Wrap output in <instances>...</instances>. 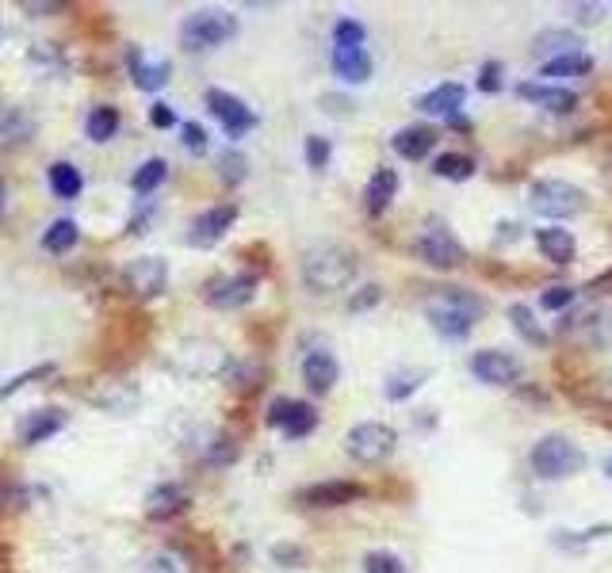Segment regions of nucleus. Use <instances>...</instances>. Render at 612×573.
<instances>
[{"mask_svg": "<svg viewBox=\"0 0 612 573\" xmlns=\"http://www.w3.org/2000/svg\"><path fill=\"white\" fill-rule=\"evenodd\" d=\"M329 157H333L329 138H322V134H306V165L314 172H322L329 165Z\"/></svg>", "mask_w": 612, "mask_h": 573, "instance_id": "obj_42", "label": "nucleus"}, {"mask_svg": "<svg viewBox=\"0 0 612 573\" xmlns=\"http://www.w3.org/2000/svg\"><path fill=\"white\" fill-rule=\"evenodd\" d=\"M85 398H88V405H96V409H104V413L127 417V413H134L138 402H142V390H138L131 379H96L85 390Z\"/></svg>", "mask_w": 612, "mask_h": 573, "instance_id": "obj_14", "label": "nucleus"}, {"mask_svg": "<svg viewBox=\"0 0 612 573\" xmlns=\"http://www.w3.org/2000/svg\"><path fill=\"white\" fill-rule=\"evenodd\" d=\"M605 470H609V478H612V455H609V463H605Z\"/></svg>", "mask_w": 612, "mask_h": 573, "instance_id": "obj_54", "label": "nucleus"}, {"mask_svg": "<svg viewBox=\"0 0 612 573\" xmlns=\"http://www.w3.org/2000/svg\"><path fill=\"white\" fill-rule=\"evenodd\" d=\"M150 123H153L157 130H173V127H176V107L153 104V107H150Z\"/></svg>", "mask_w": 612, "mask_h": 573, "instance_id": "obj_49", "label": "nucleus"}, {"mask_svg": "<svg viewBox=\"0 0 612 573\" xmlns=\"http://www.w3.org/2000/svg\"><path fill=\"white\" fill-rule=\"evenodd\" d=\"M169 367L184 379H226L234 367V356L215 340L184 337L169 348Z\"/></svg>", "mask_w": 612, "mask_h": 573, "instance_id": "obj_3", "label": "nucleus"}, {"mask_svg": "<svg viewBox=\"0 0 612 573\" xmlns=\"http://www.w3.org/2000/svg\"><path fill=\"white\" fill-rule=\"evenodd\" d=\"M245 165H249V161H245L241 149L230 146L219 153V176L226 180V184H241V180H245Z\"/></svg>", "mask_w": 612, "mask_h": 573, "instance_id": "obj_39", "label": "nucleus"}, {"mask_svg": "<svg viewBox=\"0 0 612 573\" xmlns=\"http://www.w3.org/2000/svg\"><path fill=\"white\" fill-rule=\"evenodd\" d=\"M605 16V4H574V20L578 23H597Z\"/></svg>", "mask_w": 612, "mask_h": 573, "instance_id": "obj_50", "label": "nucleus"}, {"mask_svg": "<svg viewBox=\"0 0 612 573\" xmlns=\"http://www.w3.org/2000/svg\"><path fill=\"white\" fill-rule=\"evenodd\" d=\"M375 302H379V287H375V283H368V287H364V295H352L349 310H364V306H375Z\"/></svg>", "mask_w": 612, "mask_h": 573, "instance_id": "obj_51", "label": "nucleus"}, {"mask_svg": "<svg viewBox=\"0 0 612 573\" xmlns=\"http://www.w3.org/2000/svg\"><path fill=\"white\" fill-rule=\"evenodd\" d=\"M502 62H486L479 69V88L486 92V96H494V92H502Z\"/></svg>", "mask_w": 612, "mask_h": 573, "instance_id": "obj_46", "label": "nucleus"}, {"mask_svg": "<svg viewBox=\"0 0 612 573\" xmlns=\"http://www.w3.org/2000/svg\"><path fill=\"white\" fill-rule=\"evenodd\" d=\"M368 39V31H364V23L360 20H337L333 23V46H364Z\"/></svg>", "mask_w": 612, "mask_h": 573, "instance_id": "obj_40", "label": "nucleus"}, {"mask_svg": "<svg viewBox=\"0 0 612 573\" xmlns=\"http://www.w3.org/2000/svg\"><path fill=\"white\" fill-rule=\"evenodd\" d=\"M532 54L544 58V62H555V58H567V54H582V39L567 31V27H547L532 39Z\"/></svg>", "mask_w": 612, "mask_h": 573, "instance_id": "obj_23", "label": "nucleus"}, {"mask_svg": "<svg viewBox=\"0 0 612 573\" xmlns=\"http://www.w3.org/2000/svg\"><path fill=\"white\" fill-rule=\"evenodd\" d=\"M433 172H437L440 180H471L475 176V161L467 157V153H440L437 161H433Z\"/></svg>", "mask_w": 612, "mask_h": 573, "instance_id": "obj_37", "label": "nucleus"}, {"mask_svg": "<svg viewBox=\"0 0 612 573\" xmlns=\"http://www.w3.org/2000/svg\"><path fill=\"white\" fill-rule=\"evenodd\" d=\"M586 398L612 405V367L609 371H597L593 379H586Z\"/></svg>", "mask_w": 612, "mask_h": 573, "instance_id": "obj_43", "label": "nucleus"}, {"mask_svg": "<svg viewBox=\"0 0 612 573\" xmlns=\"http://www.w3.org/2000/svg\"><path fill=\"white\" fill-rule=\"evenodd\" d=\"M574 298H578V291L567 287V283H559V287H547L544 295H540V306L544 310H567Z\"/></svg>", "mask_w": 612, "mask_h": 573, "instance_id": "obj_44", "label": "nucleus"}, {"mask_svg": "<svg viewBox=\"0 0 612 573\" xmlns=\"http://www.w3.org/2000/svg\"><path fill=\"white\" fill-rule=\"evenodd\" d=\"M123 287H127L131 298L150 302V298H157L169 287V264L161 256H138L123 268Z\"/></svg>", "mask_w": 612, "mask_h": 573, "instance_id": "obj_11", "label": "nucleus"}, {"mask_svg": "<svg viewBox=\"0 0 612 573\" xmlns=\"http://www.w3.org/2000/svg\"><path fill=\"white\" fill-rule=\"evenodd\" d=\"M563 337H570L574 344H586V348H609L612 344V310L609 306H590L582 310L578 318L563 321Z\"/></svg>", "mask_w": 612, "mask_h": 573, "instance_id": "obj_13", "label": "nucleus"}, {"mask_svg": "<svg viewBox=\"0 0 612 573\" xmlns=\"http://www.w3.org/2000/svg\"><path fill=\"white\" fill-rule=\"evenodd\" d=\"M414 256L421 264L437 268V272H452V268H459V264L467 260L459 237L448 230L444 218H429V222L421 226V234H417V241H414Z\"/></svg>", "mask_w": 612, "mask_h": 573, "instance_id": "obj_7", "label": "nucleus"}, {"mask_svg": "<svg viewBox=\"0 0 612 573\" xmlns=\"http://www.w3.org/2000/svg\"><path fill=\"white\" fill-rule=\"evenodd\" d=\"M609 172H612V169H609Z\"/></svg>", "mask_w": 612, "mask_h": 573, "instance_id": "obj_55", "label": "nucleus"}, {"mask_svg": "<svg viewBox=\"0 0 612 573\" xmlns=\"http://www.w3.org/2000/svg\"><path fill=\"white\" fill-rule=\"evenodd\" d=\"M46 375H54V367H31L27 375H16V379H8V382H4V386H0V402H4L8 394H16L20 386H27V382H31V379H46Z\"/></svg>", "mask_w": 612, "mask_h": 573, "instance_id": "obj_48", "label": "nucleus"}, {"mask_svg": "<svg viewBox=\"0 0 612 573\" xmlns=\"http://www.w3.org/2000/svg\"><path fill=\"white\" fill-rule=\"evenodd\" d=\"M303 283L314 295H333V291H345L360 276V256L356 249L341 245V241H326V245H314L303 253Z\"/></svg>", "mask_w": 612, "mask_h": 573, "instance_id": "obj_1", "label": "nucleus"}, {"mask_svg": "<svg viewBox=\"0 0 612 573\" xmlns=\"http://www.w3.org/2000/svg\"><path fill=\"white\" fill-rule=\"evenodd\" d=\"M77 241H81L77 222H73V218H58V222H50V226H46L43 249H46V253H69Z\"/></svg>", "mask_w": 612, "mask_h": 573, "instance_id": "obj_33", "label": "nucleus"}, {"mask_svg": "<svg viewBox=\"0 0 612 573\" xmlns=\"http://www.w3.org/2000/svg\"><path fill=\"white\" fill-rule=\"evenodd\" d=\"M35 115L27 107H0V149L23 146L35 138Z\"/></svg>", "mask_w": 612, "mask_h": 573, "instance_id": "obj_22", "label": "nucleus"}, {"mask_svg": "<svg viewBox=\"0 0 612 573\" xmlns=\"http://www.w3.org/2000/svg\"><path fill=\"white\" fill-rule=\"evenodd\" d=\"M391 146L398 157H406V161H421V157H429L433 146H437V130L433 127H402L391 138Z\"/></svg>", "mask_w": 612, "mask_h": 573, "instance_id": "obj_28", "label": "nucleus"}, {"mask_svg": "<svg viewBox=\"0 0 612 573\" xmlns=\"http://www.w3.org/2000/svg\"><path fill=\"white\" fill-rule=\"evenodd\" d=\"M115 130H119V111H115L111 104H96L92 111H88L85 134L92 138V142H111Z\"/></svg>", "mask_w": 612, "mask_h": 573, "instance_id": "obj_32", "label": "nucleus"}, {"mask_svg": "<svg viewBox=\"0 0 612 573\" xmlns=\"http://www.w3.org/2000/svg\"><path fill=\"white\" fill-rule=\"evenodd\" d=\"M398 195V172L387 169V165H379L372 172V180H368V188H364V211L372 214H383L391 207V199Z\"/></svg>", "mask_w": 612, "mask_h": 573, "instance_id": "obj_26", "label": "nucleus"}, {"mask_svg": "<svg viewBox=\"0 0 612 573\" xmlns=\"http://www.w3.org/2000/svg\"><path fill=\"white\" fill-rule=\"evenodd\" d=\"M482 314V298H475L471 291H459V287H437L433 295L425 298V318L437 329L440 337H467L475 329V321Z\"/></svg>", "mask_w": 612, "mask_h": 573, "instance_id": "obj_2", "label": "nucleus"}, {"mask_svg": "<svg viewBox=\"0 0 612 573\" xmlns=\"http://www.w3.org/2000/svg\"><path fill=\"white\" fill-rule=\"evenodd\" d=\"M238 35V16L226 8H199L180 23V46L184 50H215Z\"/></svg>", "mask_w": 612, "mask_h": 573, "instance_id": "obj_4", "label": "nucleus"}, {"mask_svg": "<svg viewBox=\"0 0 612 573\" xmlns=\"http://www.w3.org/2000/svg\"><path fill=\"white\" fill-rule=\"evenodd\" d=\"M234 222H238V203H219V207H207L203 214L192 218V230H188V241L196 245V249H207V245H215L226 237V230H234Z\"/></svg>", "mask_w": 612, "mask_h": 573, "instance_id": "obj_16", "label": "nucleus"}, {"mask_svg": "<svg viewBox=\"0 0 612 573\" xmlns=\"http://www.w3.org/2000/svg\"><path fill=\"white\" fill-rule=\"evenodd\" d=\"M238 455L241 444L234 436H226V432H219L211 444H203V463L207 467H230V463H238Z\"/></svg>", "mask_w": 612, "mask_h": 573, "instance_id": "obj_36", "label": "nucleus"}, {"mask_svg": "<svg viewBox=\"0 0 612 573\" xmlns=\"http://www.w3.org/2000/svg\"><path fill=\"white\" fill-rule=\"evenodd\" d=\"M509 321H513V329H517L528 344H536V348H540V344H547V333L536 325V314L528 310L525 302H513V306H509Z\"/></svg>", "mask_w": 612, "mask_h": 573, "instance_id": "obj_38", "label": "nucleus"}, {"mask_svg": "<svg viewBox=\"0 0 612 573\" xmlns=\"http://www.w3.org/2000/svg\"><path fill=\"white\" fill-rule=\"evenodd\" d=\"M257 283L261 279L253 272H222V276H211L203 283V302L215 306V310H241L245 302H253L257 295Z\"/></svg>", "mask_w": 612, "mask_h": 573, "instance_id": "obj_9", "label": "nucleus"}, {"mask_svg": "<svg viewBox=\"0 0 612 573\" xmlns=\"http://www.w3.org/2000/svg\"><path fill=\"white\" fill-rule=\"evenodd\" d=\"M66 421H69V413L66 409H58V405H50V409H31L20 425H16V436H20L23 447H39L43 440L58 436V432L66 428Z\"/></svg>", "mask_w": 612, "mask_h": 573, "instance_id": "obj_17", "label": "nucleus"}, {"mask_svg": "<svg viewBox=\"0 0 612 573\" xmlns=\"http://www.w3.org/2000/svg\"><path fill=\"white\" fill-rule=\"evenodd\" d=\"M333 73L345 85H364L372 77V58L364 46H333Z\"/></svg>", "mask_w": 612, "mask_h": 573, "instance_id": "obj_21", "label": "nucleus"}, {"mask_svg": "<svg viewBox=\"0 0 612 573\" xmlns=\"http://www.w3.org/2000/svg\"><path fill=\"white\" fill-rule=\"evenodd\" d=\"M264 421L272 428H280L287 440H306L318 428V409L306 402H295V398H276L268 405Z\"/></svg>", "mask_w": 612, "mask_h": 573, "instance_id": "obj_12", "label": "nucleus"}, {"mask_svg": "<svg viewBox=\"0 0 612 573\" xmlns=\"http://www.w3.org/2000/svg\"><path fill=\"white\" fill-rule=\"evenodd\" d=\"M4 199H8V191H4V180H0V207H4Z\"/></svg>", "mask_w": 612, "mask_h": 573, "instance_id": "obj_53", "label": "nucleus"}, {"mask_svg": "<svg viewBox=\"0 0 612 573\" xmlns=\"http://www.w3.org/2000/svg\"><path fill=\"white\" fill-rule=\"evenodd\" d=\"M203 104H207V111L219 119L222 130H226L230 138H241V134H249V130L257 127V111L245 104L241 96H234V92L207 88V92H203Z\"/></svg>", "mask_w": 612, "mask_h": 573, "instance_id": "obj_10", "label": "nucleus"}, {"mask_svg": "<svg viewBox=\"0 0 612 573\" xmlns=\"http://www.w3.org/2000/svg\"><path fill=\"white\" fill-rule=\"evenodd\" d=\"M467 100V88L456 85V81H448V85H437L433 92H425L421 100H417V111H425V115H459V107Z\"/></svg>", "mask_w": 612, "mask_h": 573, "instance_id": "obj_29", "label": "nucleus"}, {"mask_svg": "<svg viewBox=\"0 0 612 573\" xmlns=\"http://www.w3.org/2000/svg\"><path fill=\"white\" fill-rule=\"evenodd\" d=\"M364 573H406V562L391 551H368L364 554Z\"/></svg>", "mask_w": 612, "mask_h": 573, "instance_id": "obj_41", "label": "nucleus"}, {"mask_svg": "<svg viewBox=\"0 0 612 573\" xmlns=\"http://www.w3.org/2000/svg\"><path fill=\"white\" fill-rule=\"evenodd\" d=\"M528 207L532 214H540L547 222H559V218H574V214L586 211V191L570 180H559V176H547V180H536L532 191H528Z\"/></svg>", "mask_w": 612, "mask_h": 573, "instance_id": "obj_6", "label": "nucleus"}, {"mask_svg": "<svg viewBox=\"0 0 612 573\" xmlns=\"http://www.w3.org/2000/svg\"><path fill=\"white\" fill-rule=\"evenodd\" d=\"M517 96L528 100V104L544 107V111H555V115H570V111L578 107V92L559 88V85H540V81H525V85H517Z\"/></svg>", "mask_w": 612, "mask_h": 573, "instance_id": "obj_20", "label": "nucleus"}, {"mask_svg": "<svg viewBox=\"0 0 612 573\" xmlns=\"http://www.w3.org/2000/svg\"><path fill=\"white\" fill-rule=\"evenodd\" d=\"M46 180H50V191H54L58 199H77V195H81V188H85L81 169H77V165H69V161H54V165L46 169Z\"/></svg>", "mask_w": 612, "mask_h": 573, "instance_id": "obj_30", "label": "nucleus"}, {"mask_svg": "<svg viewBox=\"0 0 612 573\" xmlns=\"http://www.w3.org/2000/svg\"><path fill=\"white\" fill-rule=\"evenodd\" d=\"M471 375L486 386H513L521 379V360L505 348H482L471 356Z\"/></svg>", "mask_w": 612, "mask_h": 573, "instance_id": "obj_15", "label": "nucleus"}, {"mask_svg": "<svg viewBox=\"0 0 612 573\" xmlns=\"http://www.w3.org/2000/svg\"><path fill=\"white\" fill-rule=\"evenodd\" d=\"M360 497H364V489L356 482H314V486L299 489V505H306V509H345Z\"/></svg>", "mask_w": 612, "mask_h": 573, "instance_id": "obj_18", "label": "nucleus"}, {"mask_svg": "<svg viewBox=\"0 0 612 573\" xmlns=\"http://www.w3.org/2000/svg\"><path fill=\"white\" fill-rule=\"evenodd\" d=\"M180 138H184V149H188V153H203L211 134L199 127V123H184V127H180Z\"/></svg>", "mask_w": 612, "mask_h": 573, "instance_id": "obj_47", "label": "nucleus"}, {"mask_svg": "<svg viewBox=\"0 0 612 573\" xmlns=\"http://www.w3.org/2000/svg\"><path fill=\"white\" fill-rule=\"evenodd\" d=\"M528 463H532V470H536L540 478L559 482V478H570V474H578V470L586 467V455H582V447L574 444L570 436L551 432V436H544V440L532 444Z\"/></svg>", "mask_w": 612, "mask_h": 573, "instance_id": "obj_5", "label": "nucleus"}, {"mask_svg": "<svg viewBox=\"0 0 612 573\" xmlns=\"http://www.w3.org/2000/svg\"><path fill=\"white\" fill-rule=\"evenodd\" d=\"M184 509H188V489L176 486V482H165V486H157L146 497V516L150 520H173Z\"/></svg>", "mask_w": 612, "mask_h": 573, "instance_id": "obj_25", "label": "nucleus"}, {"mask_svg": "<svg viewBox=\"0 0 612 573\" xmlns=\"http://www.w3.org/2000/svg\"><path fill=\"white\" fill-rule=\"evenodd\" d=\"M593 73V58L582 50V54H567V58H555V62H544L540 65V77H586Z\"/></svg>", "mask_w": 612, "mask_h": 573, "instance_id": "obj_35", "label": "nucleus"}, {"mask_svg": "<svg viewBox=\"0 0 612 573\" xmlns=\"http://www.w3.org/2000/svg\"><path fill=\"white\" fill-rule=\"evenodd\" d=\"M536 249L544 260L551 264H570L574 256H578V241L570 230H559V226H544V230H536Z\"/></svg>", "mask_w": 612, "mask_h": 573, "instance_id": "obj_27", "label": "nucleus"}, {"mask_svg": "<svg viewBox=\"0 0 612 573\" xmlns=\"http://www.w3.org/2000/svg\"><path fill=\"white\" fill-rule=\"evenodd\" d=\"M272 558H276L284 570H299L306 562V551L303 547H295V543H276V547H272Z\"/></svg>", "mask_w": 612, "mask_h": 573, "instance_id": "obj_45", "label": "nucleus"}, {"mask_svg": "<svg viewBox=\"0 0 612 573\" xmlns=\"http://www.w3.org/2000/svg\"><path fill=\"white\" fill-rule=\"evenodd\" d=\"M127 65H131L134 85L142 88V92H157V88H165L169 73H173V65H169V62H150V58H146L138 46H131V50H127Z\"/></svg>", "mask_w": 612, "mask_h": 573, "instance_id": "obj_24", "label": "nucleus"}, {"mask_svg": "<svg viewBox=\"0 0 612 573\" xmlns=\"http://www.w3.org/2000/svg\"><path fill=\"white\" fill-rule=\"evenodd\" d=\"M341 379V363L329 348H310L303 356V382L310 394H329Z\"/></svg>", "mask_w": 612, "mask_h": 573, "instance_id": "obj_19", "label": "nucleus"}, {"mask_svg": "<svg viewBox=\"0 0 612 573\" xmlns=\"http://www.w3.org/2000/svg\"><path fill=\"white\" fill-rule=\"evenodd\" d=\"M165 176H169V161H165V157H150V161H142V165L134 169L131 188L138 191V195H150V191H157L165 184Z\"/></svg>", "mask_w": 612, "mask_h": 573, "instance_id": "obj_34", "label": "nucleus"}, {"mask_svg": "<svg viewBox=\"0 0 612 573\" xmlns=\"http://www.w3.org/2000/svg\"><path fill=\"white\" fill-rule=\"evenodd\" d=\"M429 379V371L425 367H406V371H394L387 375V386H383V394L391 398V402H406L410 394L421 390V382Z\"/></svg>", "mask_w": 612, "mask_h": 573, "instance_id": "obj_31", "label": "nucleus"}, {"mask_svg": "<svg viewBox=\"0 0 612 573\" xmlns=\"http://www.w3.org/2000/svg\"><path fill=\"white\" fill-rule=\"evenodd\" d=\"M590 291H612V272H605V276H597L590 283Z\"/></svg>", "mask_w": 612, "mask_h": 573, "instance_id": "obj_52", "label": "nucleus"}, {"mask_svg": "<svg viewBox=\"0 0 612 573\" xmlns=\"http://www.w3.org/2000/svg\"><path fill=\"white\" fill-rule=\"evenodd\" d=\"M398 447V432L383 421H360L345 432V455L360 467H375L383 459H391Z\"/></svg>", "mask_w": 612, "mask_h": 573, "instance_id": "obj_8", "label": "nucleus"}]
</instances>
